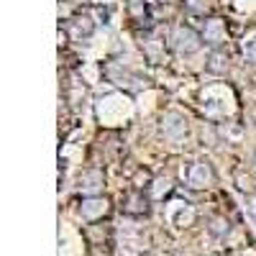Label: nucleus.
Here are the masks:
<instances>
[{
    "mask_svg": "<svg viewBox=\"0 0 256 256\" xmlns=\"http://www.w3.org/2000/svg\"><path fill=\"white\" fill-rule=\"evenodd\" d=\"M172 49L180 52V54H195L200 46H202V34H198L195 28L190 26H177L172 31Z\"/></svg>",
    "mask_w": 256,
    "mask_h": 256,
    "instance_id": "f257e3e1",
    "label": "nucleus"
},
{
    "mask_svg": "<svg viewBox=\"0 0 256 256\" xmlns=\"http://www.w3.org/2000/svg\"><path fill=\"white\" fill-rule=\"evenodd\" d=\"M80 212L84 220H100L110 212V200L102 198V195H92V198H84L80 205Z\"/></svg>",
    "mask_w": 256,
    "mask_h": 256,
    "instance_id": "f03ea898",
    "label": "nucleus"
},
{
    "mask_svg": "<svg viewBox=\"0 0 256 256\" xmlns=\"http://www.w3.org/2000/svg\"><path fill=\"white\" fill-rule=\"evenodd\" d=\"M159 131H162L164 138H169V141H180V138L187 134V123H184V118L177 116V113H164L162 120H159Z\"/></svg>",
    "mask_w": 256,
    "mask_h": 256,
    "instance_id": "7ed1b4c3",
    "label": "nucleus"
},
{
    "mask_svg": "<svg viewBox=\"0 0 256 256\" xmlns=\"http://www.w3.org/2000/svg\"><path fill=\"white\" fill-rule=\"evenodd\" d=\"M212 166L208 164V162H195L190 169H187V184L192 187V190H202V187H208L210 182H212Z\"/></svg>",
    "mask_w": 256,
    "mask_h": 256,
    "instance_id": "20e7f679",
    "label": "nucleus"
},
{
    "mask_svg": "<svg viewBox=\"0 0 256 256\" xmlns=\"http://www.w3.org/2000/svg\"><path fill=\"white\" fill-rule=\"evenodd\" d=\"M202 41L210 46H220L223 41H226V24L220 18H210L205 28H202Z\"/></svg>",
    "mask_w": 256,
    "mask_h": 256,
    "instance_id": "39448f33",
    "label": "nucleus"
},
{
    "mask_svg": "<svg viewBox=\"0 0 256 256\" xmlns=\"http://www.w3.org/2000/svg\"><path fill=\"white\" fill-rule=\"evenodd\" d=\"M100 187H102V172H100V169H90V172H84V174H82V180H80V190H82L88 198H92Z\"/></svg>",
    "mask_w": 256,
    "mask_h": 256,
    "instance_id": "423d86ee",
    "label": "nucleus"
},
{
    "mask_svg": "<svg viewBox=\"0 0 256 256\" xmlns=\"http://www.w3.org/2000/svg\"><path fill=\"white\" fill-rule=\"evenodd\" d=\"M128 216H146L148 212V202L146 198L141 195V192H134V195H128L126 198V208H123Z\"/></svg>",
    "mask_w": 256,
    "mask_h": 256,
    "instance_id": "0eeeda50",
    "label": "nucleus"
},
{
    "mask_svg": "<svg viewBox=\"0 0 256 256\" xmlns=\"http://www.w3.org/2000/svg\"><path fill=\"white\" fill-rule=\"evenodd\" d=\"M169 192H172V180H169V177H156V180L152 182V198H154V200L166 198Z\"/></svg>",
    "mask_w": 256,
    "mask_h": 256,
    "instance_id": "6e6552de",
    "label": "nucleus"
},
{
    "mask_svg": "<svg viewBox=\"0 0 256 256\" xmlns=\"http://www.w3.org/2000/svg\"><path fill=\"white\" fill-rule=\"evenodd\" d=\"M210 233H216V236H226V233H228V220L226 218H212L210 220Z\"/></svg>",
    "mask_w": 256,
    "mask_h": 256,
    "instance_id": "1a4fd4ad",
    "label": "nucleus"
},
{
    "mask_svg": "<svg viewBox=\"0 0 256 256\" xmlns=\"http://www.w3.org/2000/svg\"><path fill=\"white\" fill-rule=\"evenodd\" d=\"M246 56H248L251 62H256V38H251V44L246 46Z\"/></svg>",
    "mask_w": 256,
    "mask_h": 256,
    "instance_id": "9d476101",
    "label": "nucleus"
},
{
    "mask_svg": "<svg viewBox=\"0 0 256 256\" xmlns=\"http://www.w3.org/2000/svg\"><path fill=\"white\" fill-rule=\"evenodd\" d=\"M251 218H254V220H256V200H254V202H251Z\"/></svg>",
    "mask_w": 256,
    "mask_h": 256,
    "instance_id": "9b49d317",
    "label": "nucleus"
},
{
    "mask_svg": "<svg viewBox=\"0 0 256 256\" xmlns=\"http://www.w3.org/2000/svg\"><path fill=\"white\" fill-rule=\"evenodd\" d=\"M159 3H169V0H159Z\"/></svg>",
    "mask_w": 256,
    "mask_h": 256,
    "instance_id": "f8f14e48",
    "label": "nucleus"
},
{
    "mask_svg": "<svg viewBox=\"0 0 256 256\" xmlns=\"http://www.w3.org/2000/svg\"><path fill=\"white\" fill-rule=\"evenodd\" d=\"M144 256H152V254H144Z\"/></svg>",
    "mask_w": 256,
    "mask_h": 256,
    "instance_id": "ddd939ff",
    "label": "nucleus"
},
{
    "mask_svg": "<svg viewBox=\"0 0 256 256\" xmlns=\"http://www.w3.org/2000/svg\"><path fill=\"white\" fill-rule=\"evenodd\" d=\"M212 256H218V254H212Z\"/></svg>",
    "mask_w": 256,
    "mask_h": 256,
    "instance_id": "4468645a",
    "label": "nucleus"
}]
</instances>
